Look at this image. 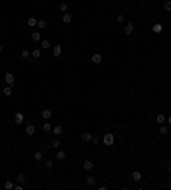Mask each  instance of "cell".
<instances>
[{"instance_id":"obj_27","label":"cell","mask_w":171,"mask_h":190,"mask_svg":"<svg viewBox=\"0 0 171 190\" xmlns=\"http://www.w3.org/2000/svg\"><path fill=\"white\" fill-rule=\"evenodd\" d=\"M164 10H168V12H171V0H168V2H164Z\"/></svg>"},{"instance_id":"obj_21","label":"cell","mask_w":171,"mask_h":190,"mask_svg":"<svg viewBox=\"0 0 171 190\" xmlns=\"http://www.w3.org/2000/svg\"><path fill=\"white\" fill-rule=\"evenodd\" d=\"M36 24H38V19H34V17H29L28 19V26L33 28V26H36Z\"/></svg>"},{"instance_id":"obj_37","label":"cell","mask_w":171,"mask_h":190,"mask_svg":"<svg viewBox=\"0 0 171 190\" xmlns=\"http://www.w3.org/2000/svg\"><path fill=\"white\" fill-rule=\"evenodd\" d=\"M2 51H4V46H2V45H0V53H2Z\"/></svg>"},{"instance_id":"obj_32","label":"cell","mask_w":171,"mask_h":190,"mask_svg":"<svg viewBox=\"0 0 171 190\" xmlns=\"http://www.w3.org/2000/svg\"><path fill=\"white\" fill-rule=\"evenodd\" d=\"M46 168H48V169L53 168V159H48V161H46Z\"/></svg>"},{"instance_id":"obj_7","label":"cell","mask_w":171,"mask_h":190,"mask_svg":"<svg viewBox=\"0 0 171 190\" xmlns=\"http://www.w3.org/2000/svg\"><path fill=\"white\" fill-rule=\"evenodd\" d=\"M51 110H43V112H41V116H43V120H50L51 118Z\"/></svg>"},{"instance_id":"obj_14","label":"cell","mask_w":171,"mask_h":190,"mask_svg":"<svg viewBox=\"0 0 171 190\" xmlns=\"http://www.w3.org/2000/svg\"><path fill=\"white\" fill-rule=\"evenodd\" d=\"M62 21L65 22V24L72 22V14H63V17H62Z\"/></svg>"},{"instance_id":"obj_4","label":"cell","mask_w":171,"mask_h":190,"mask_svg":"<svg viewBox=\"0 0 171 190\" xmlns=\"http://www.w3.org/2000/svg\"><path fill=\"white\" fill-rule=\"evenodd\" d=\"M51 132L58 137V135H62V132H63V127H62V125H55V127L51 128Z\"/></svg>"},{"instance_id":"obj_35","label":"cell","mask_w":171,"mask_h":190,"mask_svg":"<svg viewBox=\"0 0 171 190\" xmlns=\"http://www.w3.org/2000/svg\"><path fill=\"white\" fill-rule=\"evenodd\" d=\"M91 142H93V144H99V139H96V137H93V141H91Z\"/></svg>"},{"instance_id":"obj_24","label":"cell","mask_w":171,"mask_h":190,"mask_svg":"<svg viewBox=\"0 0 171 190\" xmlns=\"http://www.w3.org/2000/svg\"><path fill=\"white\" fill-rule=\"evenodd\" d=\"M31 57L33 58H40L41 57V50H33V51H31Z\"/></svg>"},{"instance_id":"obj_38","label":"cell","mask_w":171,"mask_h":190,"mask_svg":"<svg viewBox=\"0 0 171 190\" xmlns=\"http://www.w3.org/2000/svg\"><path fill=\"white\" fill-rule=\"evenodd\" d=\"M169 180H171V171H169Z\"/></svg>"},{"instance_id":"obj_39","label":"cell","mask_w":171,"mask_h":190,"mask_svg":"<svg viewBox=\"0 0 171 190\" xmlns=\"http://www.w3.org/2000/svg\"><path fill=\"white\" fill-rule=\"evenodd\" d=\"M0 34H2V29H0Z\"/></svg>"},{"instance_id":"obj_23","label":"cell","mask_w":171,"mask_h":190,"mask_svg":"<svg viewBox=\"0 0 171 190\" xmlns=\"http://www.w3.org/2000/svg\"><path fill=\"white\" fill-rule=\"evenodd\" d=\"M50 46H51V43H50L48 40H45V41H41V48H43V50H48Z\"/></svg>"},{"instance_id":"obj_3","label":"cell","mask_w":171,"mask_h":190,"mask_svg":"<svg viewBox=\"0 0 171 190\" xmlns=\"http://www.w3.org/2000/svg\"><path fill=\"white\" fill-rule=\"evenodd\" d=\"M51 51H53V57L58 58V57L62 55V46H60V45H55V46L51 48Z\"/></svg>"},{"instance_id":"obj_20","label":"cell","mask_w":171,"mask_h":190,"mask_svg":"<svg viewBox=\"0 0 171 190\" xmlns=\"http://www.w3.org/2000/svg\"><path fill=\"white\" fill-rule=\"evenodd\" d=\"M26 182V175L24 173H19L17 175V183H24Z\"/></svg>"},{"instance_id":"obj_11","label":"cell","mask_w":171,"mask_h":190,"mask_svg":"<svg viewBox=\"0 0 171 190\" xmlns=\"http://www.w3.org/2000/svg\"><path fill=\"white\" fill-rule=\"evenodd\" d=\"M34 132H36V127H34V125H28V127H26V134H28V135H34Z\"/></svg>"},{"instance_id":"obj_25","label":"cell","mask_w":171,"mask_h":190,"mask_svg":"<svg viewBox=\"0 0 171 190\" xmlns=\"http://www.w3.org/2000/svg\"><path fill=\"white\" fill-rule=\"evenodd\" d=\"M58 10H60V12H65L67 10V4L65 2H60V4H58Z\"/></svg>"},{"instance_id":"obj_2","label":"cell","mask_w":171,"mask_h":190,"mask_svg":"<svg viewBox=\"0 0 171 190\" xmlns=\"http://www.w3.org/2000/svg\"><path fill=\"white\" fill-rule=\"evenodd\" d=\"M5 82H7V86H16V77H14V74L12 72H7L5 74Z\"/></svg>"},{"instance_id":"obj_26","label":"cell","mask_w":171,"mask_h":190,"mask_svg":"<svg viewBox=\"0 0 171 190\" xmlns=\"http://www.w3.org/2000/svg\"><path fill=\"white\" fill-rule=\"evenodd\" d=\"M34 159H36V161H41V159H43V153H41V151H36V153H34Z\"/></svg>"},{"instance_id":"obj_17","label":"cell","mask_w":171,"mask_h":190,"mask_svg":"<svg viewBox=\"0 0 171 190\" xmlns=\"http://www.w3.org/2000/svg\"><path fill=\"white\" fill-rule=\"evenodd\" d=\"M82 166H84V169H93V161H89V159H86V161H84V165H82Z\"/></svg>"},{"instance_id":"obj_12","label":"cell","mask_w":171,"mask_h":190,"mask_svg":"<svg viewBox=\"0 0 171 190\" xmlns=\"http://www.w3.org/2000/svg\"><path fill=\"white\" fill-rule=\"evenodd\" d=\"M82 141L91 142V141H93V134H91V132H84V134H82Z\"/></svg>"},{"instance_id":"obj_34","label":"cell","mask_w":171,"mask_h":190,"mask_svg":"<svg viewBox=\"0 0 171 190\" xmlns=\"http://www.w3.org/2000/svg\"><path fill=\"white\" fill-rule=\"evenodd\" d=\"M12 182H5V188H12Z\"/></svg>"},{"instance_id":"obj_5","label":"cell","mask_w":171,"mask_h":190,"mask_svg":"<svg viewBox=\"0 0 171 190\" xmlns=\"http://www.w3.org/2000/svg\"><path fill=\"white\" fill-rule=\"evenodd\" d=\"M14 120H16V123H17V125H21L22 122H24V115H22L21 112H17V113H16V116H14Z\"/></svg>"},{"instance_id":"obj_15","label":"cell","mask_w":171,"mask_h":190,"mask_svg":"<svg viewBox=\"0 0 171 190\" xmlns=\"http://www.w3.org/2000/svg\"><path fill=\"white\" fill-rule=\"evenodd\" d=\"M31 40H33V41H40V40H41V34L38 33V31H34V33H31Z\"/></svg>"},{"instance_id":"obj_18","label":"cell","mask_w":171,"mask_h":190,"mask_svg":"<svg viewBox=\"0 0 171 190\" xmlns=\"http://www.w3.org/2000/svg\"><path fill=\"white\" fill-rule=\"evenodd\" d=\"M152 31H154V33H161V31H163V24H159V22L154 24L152 26Z\"/></svg>"},{"instance_id":"obj_19","label":"cell","mask_w":171,"mask_h":190,"mask_svg":"<svg viewBox=\"0 0 171 190\" xmlns=\"http://www.w3.org/2000/svg\"><path fill=\"white\" fill-rule=\"evenodd\" d=\"M21 57H22V58H29V57H31V51H29V50H22V51H21Z\"/></svg>"},{"instance_id":"obj_30","label":"cell","mask_w":171,"mask_h":190,"mask_svg":"<svg viewBox=\"0 0 171 190\" xmlns=\"http://www.w3.org/2000/svg\"><path fill=\"white\" fill-rule=\"evenodd\" d=\"M116 21L118 22H125V16H123V14H118V16H116Z\"/></svg>"},{"instance_id":"obj_29","label":"cell","mask_w":171,"mask_h":190,"mask_svg":"<svg viewBox=\"0 0 171 190\" xmlns=\"http://www.w3.org/2000/svg\"><path fill=\"white\" fill-rule=\"evenodd\" d=\"M51 146H53V147H55V149H57V147H60V141H58V139H53Z\"/></svg>"},{"instance_id":"obj_36","label":"cell","mask_w":171,"mask_h":190,"mask_svg":"<svg viewBox=\"0 0 171 190\" xmlns=\"http://www.w3.org/2000/svg\"><path fill=\"white\" fill-rule=\"evenodd\" d=\"M168 123H169V125H171V115H169V116H168Z\"/></svg>"},{"instance_id":"obj_6","label":"cell","mask_w":171,"mask_h":190,"mask_svg":"<svg viewBox=\"0 0 171 190\" xmlns=\"http://www.w3.org/2000/svg\"><path fill=\"white\" fill-rule=\"evenodd\" d=\"M91 60H93V63H101V60H103V55H99V53H94L93 57H91Z\"/></svg>"},{"instance_id":"obj_22","label":"cell","mask_w":171,"mask_h":190,"mask_svg":"<svg viewBox=\"0 0 171 190\" xmlns=\"http://www.w3.org/2000/svg\"><path fill=\"white\" fill-rule=\"evenodd\" d=\"M10 94H12V86L4 87V96H10Z\"/></svg>"},{"instance_id":"obj_13","label":"cell","mask_w":171,"mask_h":190,"mask_svg":"<svg viewBox=\"0 0 171 190\" xmlns=\"http://www.w3.org/2000/svg\"><path fill=\"white\" fill-rule=\"evenodd\" d=\"M65 158H67V153H65V151H57V159H58V161H63Z\"/></svg>"},{"instance_id":"obj_31","label":"cell","mask_w":171,"mask_h":190,"mask_svg":"<svg viewBox=\"0 0 171 190\" xmlns=\"http://www.w3.org/2000/svg\"><path fill=\"white\" fill-rule=\"evenodd\" d=\"M43 128H45V132H50V130H51V125H50V123H43Z\"/></svg>"},{"instance_id":"obj_1","label":"cell","mask_w":171,"mask_h":190,"mask_svg":"<svg viewBox=\"0 0 171 190\" xmlns=\"http://www.w3.org/2000/svg\"><path fill=\"white\" fill-rule=\"evenodd\" d=\"M103 142H104L106 146H113V142H115V135H113L111 132L104 134V137H103Z\"/></svg>"},{"instance_id":"obj_28","label":"cell","mask_w":171,"mask_h":190,"mask_svg":"<svg viewBox=\"0 0 171 190\" xmlns=\"http://www.w3.org/2000/svg\"><path fill=\"white\" fill-rule=\"evenodd\" d=\"M159 134H161V135H166V134H168V128L164 127V125H161V128H159Z\"/></svg>"},{"instance_id":"obj_10","label":"cell","mask_w":171,"mask_h":190,"mask_svg":"<svg viewBox=\"0 0 171 190\" xmlns=\"http://www.w3.org/2000/svg\"><path fill=\"white\" fill-rule=\"evenodd\" d=\"M123 31H125V34H132V31H134V24H132V22H127Z\"/></svg>"},{"instance_id":"obj_33","label":"cell","mask_w":171,"mask_h":190,"mask_svg":"<svg viewBox=\"0 0 171 190\" xmlns=\"http://www.w3.org/2000/svg\"><path fill=\"white\" fill-rule=\"evenodd\" d=\"M36 26H38V28H45V21H43V19H40Z\"/></svg>"},{"instance_id":"obj_16","label":"cell","mask_w":171,"mask_h":190,"mask_svg":"<svg viewBox=\"0 0 171 190\" xmlns=\"http://www.w3.org/2000/svg\"><path fill=\"white\" fill-rule=\"evenodd\" d=\"M156 122H157V123H164V122H166V116H164L163 113H159V115L156 116Z\"/></svg>"},{"instance_id":"obj_8","label":"cell","mask_w":171,"mask_h":190,"mask_svg":"<svg viewBox=\"0 0 171 190\" xmlns=\"http://www.w3.org/2000/svg\"><path fill=\"white\" fill-rule=\"evenodd\" d=\"M132 180H134V182H140V180H142V175H140V171H137V169H135L134 173H132Z\"/></svg>"},{"instance_id":"obj_9","label":"cell","mask_w":171,"mask_h":190,"mask_svg":"<svg viewBox=\"0 0 171 190\" xmlns=\"http://www.w3.org/2000/svg\"><path fill=\"white\" fill-rule=\"evenodd\" d=\"M86 185H87V187H94V185H96V178H94V176H87V178H86Z\"/></svg>"}]
</instances>
